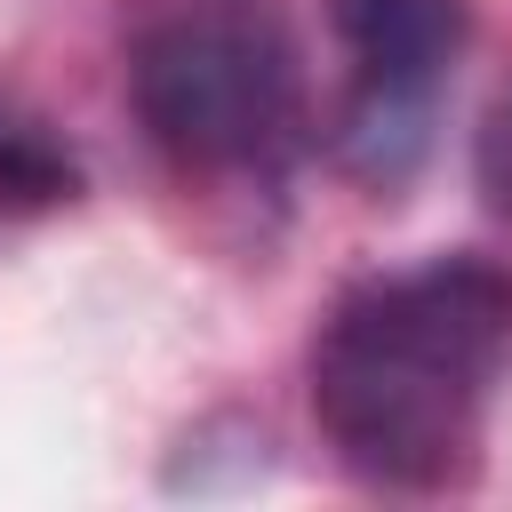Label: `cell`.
Here are the masks:
<instances>
[{
    "mask_svg": "<svg viewBox=\"0 0 512 512\" xmlns=\"http://www.w3.org/2000/svg\"><path fill=\"white\" fill-rule=\"evenodd\" d=\"M512 360V272L432 256L352 288L312 336V416L344 472L440 488L472 464Z\"/></svg>",
    "mask_w": 512,
    "mask_h": 512,
    "instance_id": "obj_1",
    "label": "cell"
},
{
    "mask_svg": "<svg viewBox=\"0 0 512 512\" xmlns=\"http://www.w3.org/2000/svg\"><path fill=\"white\" fill-rule=\"evenodd\" d=\"M128 96L176 168L280 176L304 136L288 0H144L128 32Z\"/></svg>",
    "mask_w": 512,
    "mask_h": 512,
    "instance_id": "obj_2",
    "label": "cell"
},
{
    "mask_svg": "<svg viewBox=\"0 0 512 512\" xmlns=\"http://www.w3.org/2000/svg\"><path fill=\"white\" fill-rule=\"evenodd\" d=\"M336 48H344V112H336V160L344 176L400 192L424 152L440 96L464 56V0H328Z\"/></svg>",
    "mask_w": 512,
    "mask_h": 512,
    "instance_id": "obj_3",
    "label": "cell"
},
{
    "mask_svg": "<svg viewBox=\"0 0 512 512\" xmlns=\"http://www.w3.org/2000/svg\"><path fill=\"white\" fill-rule=\"evenodd\" d=\"M80 192V160L56 136L48 112H32L16 88H0V216H32Z\"/></svg>",
    "mask_w": 512,
    "mask_h": 512,
    "instance_id": "obj_4",
    "label": "cell"
},
{
    "mask_svg": "<svg viewBox=\"0 0 512 512\" xmlns=\"http://www.w3.org/2000/svg\"><path fill=\"white\" fill-rule=\"evenodd\" d=\"M472 184H480V200L512 224V80H504L496 104L480 112V136H472Z\"/></svg>",
    "mask_w": 512,
    "mask_h": 512,
    "instance_id": "obj_5",
    "label": "cell"
}]
</instances>
